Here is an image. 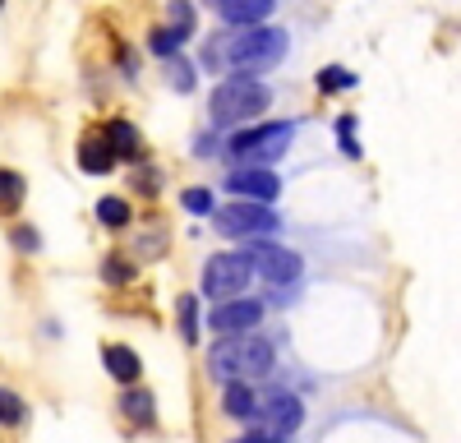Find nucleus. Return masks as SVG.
I'll return each mask as SVG.
<instances>
[{"label":"nucleus","instance_id":"f257e3e1","mask_svg":"<svg viewBox=\"0 0 461 443\" xmlns=\"http://www.w3.org/2000/svg\"><path fill=\"white\" fill-rule=\"evenodd\" d=\"M212 369L226 384L263 379L267 369H273V342L254 338V332H245V338H226V342L212 347Z\"/></svg>","mask_w":461,"mask_h":443},{"label":"nucleus","instance_id":"f03ea898","mask_svg":"<svg viewBox=\"0 0 461 443\" xmlns=\"http://www.w3.org/2000/svg\"><path fill=\"white\" fill-rule=\"evenodd\" d=\"M267 102H273V93H267L258 79H249V74H230V79H221L212 88V121L217 125H240V121H254L267 111Z\"/></svg>","mask_w":461,"mask_h":443},{"label":"nucleus","instance_id":"7ed1b4c3","mask_svg":"<svg viewBox=\"0 0 461 443\" xmlns=\"http://www.w3.org/2000/svg\"><path fill=\"white\" fill-rule=\"evenodd\" d=\"M286 32L282 28H245L240 37H230L226 51L221 56H208V65L226 60V65H236V74H254V69H267V65H277L286 56Z\"/></svg>","mask_w":461,"mask_h":443},{"label":"nucleus","instance_id":"20e7f679","mask_svg":"<svg viewBox=\"0 0 461 443\" xmlns=\"http://www.w3.org/2000/svg\"><path fill=\"white\" fill-rule=\"evenodd\" d=\"M212 227L221 231V236H230V240H263L267 231H277V212L273 208H263V203H226V208H217L212 212Z\"/></svg>","mask_w":461,"mask_h":443},{"label":"nucleus","instance_id":"39448f33","mask_svg":"<svg viewBox=\"0 0 461 443\" xmlns=\"http://www.w3.org/2000/svg\"><path fill=\"white\" fill-rule=\"evenodd\" d=\"M291 139H295V130H291V125L267 121V125H254V130H245V134L230 139V158L254 162V167H258V162H277V158H286Z\"/></svg>","mask_w":461,"mask_h":443},{"label":"nucleus","instance_id":"423d86ee","mask_svg":"<svg viewBox=\"0 0 461 443\" xmlns=\"http://www.w3.org/2000/svg\"><path fill=\"white\" fill-rule=\"evenodd\" d=\"M254 277V264L245 254H212L203 264V295H212V301H240V291L249 286Z\"/></svg>","mask_w":461,"mask_h":443},{"label":"nucleus","instance_id":"0eeeda50","mask_svg":"<svg viewBox=\"0 0 461 443\" xmlns=\"http://www.w3.org/2000/svg\"><path fill=\"white\" fill-rule=\"evenodd\" d=\"M245 258L254 264V273H263L267 282H295L300 277V254L295 249H286V245H273V240H254L249 249H245Z\"/></svg>","mask_w":461,"mask_h":443},{"label":"nucleus","instance_id":"6e6552de","mask_svg":"<svg viewBox=\"0 0 461 443\" xmlns=\"http://www.w3.org/2000/svg\"><path fill=\"white\" fill-rule=\"evenodd\" d=\"M226 190L240 194V203L273 208V199L282 194V180H277V171H267V167H236L226 176Z\"/></svg>","mask_w":461,"mask_h":443},{"label":"nucleus","instance_id":"1a4fd4ad","mask_svg":"<svg viewBox=\"0 0 461 443\" xmlns=\"http://www.w3.org/2000/svg\"><path fill=\"white\" fill-rule=\"evenodd\" d=\"M258 319H263V305L249 301V295H240V301H226V305L212 310V328L226 332V338H245V332L258 328Z\"/></svg>","mask_w":461,"mask_h":443},{"label":"nucleus","instance_id":"9d476101","mask_svg":"<svg viewBox=\"0 0 461 443\" xmlns=\"http://www.w3.org/2000/svg\"><path fill=\"white\" fill-rule=\"evenodd\" d=\"M263 420H267V438H291L295 429H300V420H304V406H300V397H291V393H273L263 402Z\"/></svg>","mask_w":461,"mask_h":443},{"label":"nucleus","instance_id":"9b49d317","mask_svg":"<svg viewBox=\"0 0 461 443\" xmlns=\"http://www.w3.org/2000/svg\"><path fill=\"white\" fill-rule=\"evenodd\" d=\"M212 10L226 23H236V28H263V19L273 14L277 5H273V0H217Z\"/></svg>","mask_w":461,"mask_h":443},{"label":"nucleus","instance_id":"f8f14e48","mask_svg":"<svg viewBox=\"0 0 461 443\" xmlns=\"http://www.w3.org/2000/svg\"><path fill=\"white\" fill-rule=\"evenodd\" d=\"M79 167H84L88 176H106V171L115 167V148H111L106 134H88V139L79 143Z\"/></svg>","mask_w":461,"mask_h":443},{"label":"nucleus","instance_id":"ddd939ff","mask_svg":"<svg viewBox=\"0 0 461 443\" xmlns=\"http://www.w3.org/2000/svg\"><path fill=\"white\" fill-rule=\"evenodd\" d=\"M102 360H106V369H111V379H121L125 388H134V384L143 379V365H139V356H134L130 347H106Z\"/></svg>","mask_w":461,"mask_h":443},{"label":"nucleus","instance_id":"4468645a","mask_svg":"<svg viewBox=\"0 0 461 443\" xmlns=\"http://www.w3.org/2000/svg\"><path fill=\"white\" fill-rule=\"evenodd\" d=\"M221 406H226V416H230V420H249V416H258V397L249 393V384H226V388H221Z\"/></svg>","mask_w":461,"mask_h":443},{"label":"nucleus","instance_id":"2eb2a0df","mask_svg":"<svg viewBox=\"0 0 461 443\" xmlns=\"http://www.w3.org/2000/svg\"><path fill=\"white\" fill-rule=\"evenodd\" d=\"M121 411H125L134 425H152V420H158V402H152L148 388H125V393H121Z\"/></svg>","mask_w":461,"mask_h":443},{"label":"nucleus","instance_id":"dca6fc26","mask_svg":"<svg viewBox=\"0 0 461 443\" xmlns=\"http://www.w3.org/2000/svg\"><path fill=\"white\" fill-rule=\"evenodd\" d=\"M106 139H111L121 162H139V134H134L130 121H106Z\"/></svg>","mask_w":461,"mask_h":443},{"label":"nucleus","instance_id":"f3484780","mask_svg":"<svg viewBox=\"0 0 461 443\" xmlns=\"http://www.w3.org/2000/svg\"><path fill=\"white\" fill-rule=\"evenodd\" d=\"M23 176L19 171H0V212H14L23 203Z\"/></svg>","mask_w":461,"mask_h":443},{"label":"nucleus","instance_id":"a211bd4d","mask_svg":"<svg viewBox=\"0 0 461 443\" xmlns=\"http://www.w3.org/2000/svg\"><path fill=\"white\" fill-rule=\"evenodd\" d=\"M176 314H180L185 342H199V301H194V295H180V301H176Z\"/></svg>","mask_w":461,"mask_h":443},{"label":"nucleus","instance_id":"6ab92c4d","mask_svg":"<svg viewBox=\"0 0 461 443\" xmlns=\"http://www.w3.org/2000/svg\"><path fill=\"white\" fill-rule=\"evenodd\" d=\"M23 416H28L23 397H19V393H10V388H0V425H19Z\"/></svg>","mask_w":461,"mask_h":443},{"label":"nucleus","instance_id":"aec40b11","mask_svg":"<svg viewBox=\"0 0 461 443\" xmlns=\"http://www.w3.org/2000/svg\"><path fill=\"white\" fill-rule=\"evenodd\" d=\"M351 84H356V74H351V69H341V65L319 69V88H323V93H341V88H351Z\"/></svg>","mask_w":461,"mask_h":443},{"label":"nucleus","instance_id":"412c9836","mask_svg":"<svg viewBox=\"0 0 461 443\" xmlns=\"http://www.w3.org/2000/svg\"><path fill=\"white\" fill-rule=\"evenodd\" d=\"M167 79H171L176 93H189V88H194V69H189L185 56H176V60H167Z\"/></svg>","mask_w":461,"mask_h":443},{"label":"nucleus","instance_id":"4be33fe9","mask_svg":"<svg viewBox=\"0 0 461 443\" xmlns=\"http://www.w3.org/2000/svg\"><path fill=\"white\" fill-rule=\"evenodd\" d=\"M97 217L106 222V227H130V203H121V199H102V203H97Z\"/></svg>","mask_w":461,"mask_h":443},{"label":"nucleus","instance_id":"5701e85b","mask_svg":"<svg viewBox=\"0 0 461 443\" xmlns=\"http://www.w3.org/2000/svg\"><path fill=\"white\" fill-rule=\"evenodd\" d=\"M148 42H152V51H158V56H167V60H176V56H180V37H176L171 28H152V37H148Z\"/></svg>","mask_w":461,"mask_h":443},{"label":"nucleus","instance_id":"b1692460","mask_svg":"<svg viewBox=\"0 0 461 443\" xmlns=\"http://www.w3.org/2000/svg\"><path fill=\"white\" fill-rule=\"evenodd\" d=\"M176 37H180V42H185V37H189V28H194V5H171V23H167Z\"/></svg>","mask_w":461,"mask_h":443},{"label":"nucleus","instance_id":"393cba45","mask_svg":"<svg viewBox=\"0 0 461 443\" xmlns=\"http://www.w3.org/2000/svg\"><path fill=\"white\" fill-rule=\"evenodd\" d=\"M337 134H341L346 158H360V143H356V116H337Z\"/></svg>","mask_w":461,"mask_h":443},{"label":"nucleus","instance_id":"a878e982","mask_svg":"<svg viewBox=\"0 0 461 443\" xmlns=\"http://www.w3.org/2000/svg\"><path fill=\"white\" fill-rule=\"evenodd\" d=\"M102 277H106V282H130L134 268L125 264V258H106V264H102Z\"/></svg>","mask_w":461,"mask_h":443},{"label":"nucleus","instance_id":"bb28decb","mask_svg":"<svg viewBox=\"0 0 461 443\" xmlns=\"http://www.w3.org/2000/svg\"><path fill=\"white\" fill-rule=\"evenodd\" d=\"M189 212H212V194L208 190H185V199H180Z\"/></svg>","mask_w":461,"mask_h":443},{"label":"nucleus","instance_id":"cd10ccee","mask_svg":"<svg viewBox=\"0 0 461 443\" xmlns=\"http://www.w3.org/2000/svg\"><path fill=\"white\" fill-rule=\"evenodd\" d=\"M14 245H19V249H37V236H32V227H19V231H14Z\"/></svg>","mask_w":461,"mask_h":443},{"label":"nucleus","instance_id":"c85d7f7f","mask_svg":"<svg viewBox=\"0 0 461 443\" xmlns=\"http://www.w3.org/2000/svg\"><path fill=\"white\" fill-rule=\"evenodd\" d=\"M236 443H277V438H267V434H249V438H236Z\"/></svg>","mask_w":461,"mask_h":443}]
</instances>
